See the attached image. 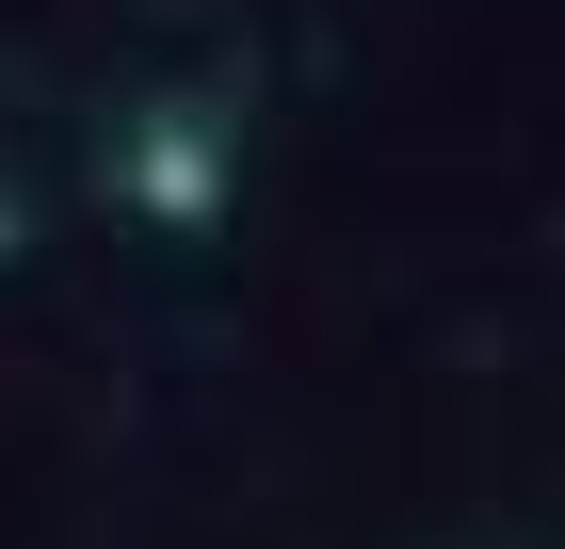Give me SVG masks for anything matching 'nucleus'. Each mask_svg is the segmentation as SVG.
Wrapping results in <instances>:
<instances>
[{
  "instance_id": "nucleus-1",
  "label": "nucleus",
  "mask_w": 565,
  "mask_h": 549,
  "mask_svg": "<svg viewBox=\"0 0 565 549\" xmlns=\"http://www.w3.org/2000/svg\"><path fill=\"white\" fill-rule=\"evenodd\" d=\"M130 211H162V226H211L226 211V129L211 114H146L130 129Z\"/></svg>"
}]
</instances>
